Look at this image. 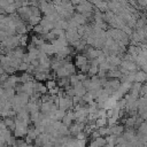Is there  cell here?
<instances>
[{
	"mask_svg": "<svg viewBox=\"0 0 147 147\" xmlns=\"http://www.w3.org/2000/svg\"><path fill=\"white\" fill-rule=\"evenodd\" d=\"M0 147H8L7 144H0Z\"/></svg>",
	"mask_w": 147,
	"mask_h": 147,
	"instance_id": "1",
	"label": "cell"
}]
</instances>
